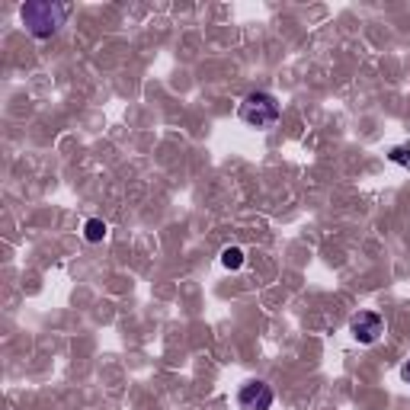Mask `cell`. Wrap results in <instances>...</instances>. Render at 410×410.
Returning <instances> with one entry per match:
<instances>
[{
	"label": "cell",
	"instance_id": "6",
	"mask_svg": "<svg viewBox=\"0 0 410 410\" xmlns=\"http://www.w3.org/2000/svg\"><path fill=\"white\" fill-rule=\"evenodd\" d=\"M222 266L224 269H241L244 266V250L241 247H224L222 250Z\"/></svg>",
	"mask_w": 410,
	"mask_h": 410
},
{
	"label": "cell",
	"instance_id": "1",
	"mask_svg": "<svg viewBox=\"0 0 410 410\" xmlns=\"http://www.w3.org/2000/svg\"><path fill=\"white\" fill-rule=\"evenodd\" d=\"M67 13H71L67 4H48V0H33V4H26V7L20 10L23 23L29 26V33H33L35 39H48V35H55Z\"/></svg>",
	"mask_w": 410,
	"mask_h": 410
},
{
	"label": "cell",
	"instance_id": "8",
	"mask_svg": "<svg viewBox=\"0 0 410 410\" xmlns=\"http://www.w3.org/2000/svg\"><path fill=\"white\" fill-rule=\"evenodd\" d=\"M401 378H404V382H410V363L401 369Z\"/></svg>",
	"mask_w": 410,
	"mask_h": 410
},
{
	"label": "cell",
	"instance_id": "4",
	"mask_svg": "<svg viewBox=\"0 0 410 410\" xmlns=\"http://www.w3.org/2000/svg\"><path fill=\"white\" fill-rule=\"evenodd\" d=\"M273 401H276V394H273V388L266 382H247L241 388V394H237L241 410H269Z\"/></svg>",
	"mask_w": 410,
	"mask_h": 410
},
{
	"label": "cell",
	"instance_id": "7",
	"mask_svg": "<svg viewBox=\"0 0 410 410\" xmlns=\"http://www.w3.org/2000/svg\"><path fill=\"white\" fill-rule=\"evenodd\" d=\"M388 157L394 164H401V167H410V144H397V148H391Z\"/></svg>",
	"mask_w": 410,
	"mask_h": 410
},
{
	"label": "cell",
	"instance_id": "3",
	"mask_svg": "<svg viewBox=\"0 0 410 410\" xmlns=\"http://www.w3.org/2000/svg\"><path fill=\"white\" fill-rule=\"evenodd\" d=\"M350 334L356 336V343L372 346L378 336L385 334V317L378 314V311H359V314H353V321H350Z\"/></svg>",
	"mask_w": 410,
	"mask_h": 410
},
{
	"label": "cell",
	"instance_id": "2",
	"mask_svg": "<svg viewBox=\"0 0 410 410\" xmlns=\"http://www.w3.org/2000/svg\"><path fill=\"white\" fill-rule=\"evenodd\" d=\"M241 119L250 128H273L279 122V100L266 90H256L241 103Z\"/></svg>",
	"mask_w": 410,
	"mask_h": 410
},
{
	"label": "cell",
	"instance_id": "5",
	"mask_svg": "<svg viewBox=\"0 0 410 410\" xmlns=\"http://www.w3.org/2000/svg\"><path fill=\"white\" fill-rule=\"evenodd\" d=\"M106 222H103V218H87V222H84V237H87L90 244H100L103 237H106Z\"/></svg>",
	"mask_w": 410,
	"mask_h": 410
}]
</instances>
